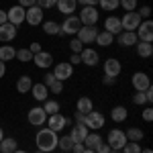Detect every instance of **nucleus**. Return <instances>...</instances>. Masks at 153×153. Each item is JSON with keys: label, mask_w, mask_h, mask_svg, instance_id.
<instances>
[{"label": "nucleus", "mask_w": 153, "mask_h": 153, "mask_svg": "<svg viewBox=\"0 0 153 153\" xmlns=\"http://www.w3.org/2000/svg\"><path fill=\"white\" fill-rule=\"evenodd\" d=\"M137 55L139 57H151L153 55V45L151 43H145V41H137Z\"/></svg>", "instance_id": "nucleus-30"}, {"label": "nucleus", "mask_w": 153, "mask_h": 153, "mask_svg": "<svg viewBox=\"0 0 153 153\" xmlns=\"http://www.w3.org/2000/svg\"><path fill=\"white\" fill-rule=\"evenodd\" d=\"M57 147L63 153L71 151V147H74V139H71L70 135H63V137H59V139H57Z\"/></svg>", "instance_id": "nucleus-33"}, {"label": "nucleus", "mask_w": 153, "mask_h": 153, "mask_svg": "<svg viewBox=\"0 0 153 153\" xmlns=\"http://www.w3.org/2000/svg\"><path fill=\"white\" fill-rule=\"evenodd\" d=\"M8 23V19H6V10H0V25Z\"/></svg>", "instance_id": "nucleus-56"}, {"label": "nucleus", "mask_w": 153, "mask_h": 153, "mask_svg": "<svg viewBox=\"0 0 153 153\" xmlns=\"http://www.w3.org/2000/svg\"><path fill=\"white\" fill-rule=\"evenodd\" d=\"M71 74H74V65H71L70 61H59L53 65V76L57 78L59 82H65V80H70Z\"/></svg>", "instance_id": "nucleus-7"}, {"label": "nucleus", "mask_w": 153, "mask_h": 153, "mask_svg": "<svg viewBox=\"0 0 153 153\" xmlns=\"http://www.w3.org/2000/svg\"><path fill=\"white\" fill-rule=\"evenodd\" d=\"M143 120H145V123H151L153 120V108L151 106H147V108L143 110Z\"/></svg>", "instance_id": "nucleus-44"}, {"label": "nucleus", "mask_w": 153, "mask_h": 153, "mask_svg": "<svg viewBox=\"0 0 153 153\" xmlns=\"http://www.w3.org/2000/svg\"><path fill=\"white\" fill-rule=\"evenodd\" d=\"M84 143H74V147H71V153H84Z\"/></svg>", "instance_id": "nucleus-51"}, {"label": "nucleus", "mask_w": 153, "mask_h": 153, "mask_svg": "<svg viewBox=\"0 0 153 153\" xmlns=\"http://www.w3.org/2000/svg\"><path fill=\"white\" fill-rule=\"evenodd\" d=\"M27 120H29V125H33V127H43V125L47 123V114H45L43 106H33V108L27 112Z\"/></svg>", "instance_id": "nucleus-4"}, {"label": "nucleus", "mask_w": 153, "mask_h": 153, "mask_svg": "<svg viewBox=\"0 0 153 153\" xmlns=\"http://www.w3.org/2000/svg\"><path fill=\"white\" fill-rule=\"evenodd\" d=\"M80 59H82V63L90 65V68H94V65H98V61H100V55H98V51H96V49L84 47L82 53H80Z\"/></svg>", "instance_id": "nucleus-17"}, {"label": "nucleus", "mask_w": 153, "mask_h": 153, "mask_svg": "<svg viewBox=\"0 0 153 153\" xmlns=\"http://www.w3.org/2000/svg\"><path fill=\"white\" fill-rule=\"evenodd\" d=\"M102 84H104V86H114V84H117V78H108V76H104V78H102Z\"/></svg>", "instance_id": "nucleus-53"}, {"label": "nucleus", "mask_w": 153, "mask_h": 153, "mask_svg": "<svg viewBox=\"0 0 153 153\" xmlns=\"http://www.w3.org/2000/svg\"><path fill=\"white\" fill-rule=\"evenodd\" d=\"M57 139H59V137H57V133H55V131L43 127V129L37 131L35 145H37V149H39V151L51 153V151H55V149H57Z\"/></svg>", "instance_id": "nucleus-1"}, {"label": "nucleus", "mask_w": 153, "mask_h": 153, "mask_svg": "<svg viewBox=\"0 0 153 153\" xmlns=\"http://www.w3.org/2000/svg\"><path fill=\"white\" fill-rule=\"evenodd\" d=\"M25 21L31 25V27H37V25L43 23V8H39V6H31V8H27L25 12Z\"/></svg>", "instance_id": "nucleus-14"}, {"label": "nucleus", "mask_w": 153, "mask_h": 153, "mask_svg": "<svg viewBox=\"0 0 153 153\" xmlns=\"http://www.w3.org/2000/svg\"><path fill=\"white\" fill-rule=\"evenodd\" d=\"M133 104H137V106H145L147 104L145 92H135V94H133Z\"/></svg>", "instance_id": "nucleus-41"}, {"label": "nucleus", "mask_w": 153, "mask_h": 153, "mask_svg": "<svg viewBox=\"0 0 153 153\" xmlns=\"http://www.w3.org/2000/svg\"><path fill=\"white\" fill-rule=\"evenodd\" d=\"M70 49H71V53H82V49H84V43L78 39V37H74L70 41Z\"/></svg>", "instance_id": "nucleus-39"}, {"label": "nucleus", "mask_w": 153, "mask_h": 153, "mask_svg": "<svg viewBox=\"0 0 153 153\" xmlns=\"http://www.w3.org/2000/svg\"><path fill=\"white\" fill-rule=\"evenodd\" d=\"M108 153H120V151H118V149H110Z\"/></svg>", "instance_id": "nucleus-62"}, {"label": "nucleus", "mask_w": 153, "mask_h": 153, "mask_svg": "<svg viewBox=\"0 0 153 153\" xmlns=\"http://www.w3.org/2000/svg\"><path fill=\"white\" fill-rule=\"evenodd\" d=\"M100 143H102V137L98 135V131H90L86 135V139H84V147L86 149H96Z\"/></svg>", "instance_id": "nucleus-25"}, {"label": "nucleus", "mask_w": 153, "mask_h": 153, "mask_svg": "<svg viewBox=\"0 0 153 153\" xmlns=\"http://www.w3.org/2000/svg\"><path fill=\"white\" fill-rule=\"evenodd\" d=\"M131 84H133L135 92H145L147 88H151V80L145 71H135L133 78H131Z\"/></svg>", "instance_id": "nucleus-9"}, {"label": "nucleus", "mask_w": 153, "mask_h": 153, "mask_svg": "<svg viewBox=\"0 0 153 153\" xmlns=\"http://www.w3.org/2000/svg\"><path fill=\"white\" fill-rule=\"evenodd\" d=\"M31 94H33V98H35L37 102H45L49 98V88L43 82H37V84H33V88H31Z\"/></svg>", "instance_id": "nucleus-19"}, {"label": "nucleus", "mask_w": 153, "mask_h": 153, "mask_svg": "<svg viewBox=\"0 0 153 153\" xmlns=\"http://www.w3.org/2000/svg\"><path fill=\"white\" fill-rule=\"evenodd\" d=\"M84 118H86V114H82V112L76 110V125H84Z\"/></svg>", "instance_id": "nucleus-55"}, {"label": "nucleus", "mask_w": 153, "mask_h": 153, "mask_svg": "<svg viewBox=\"0 0 153 153\" xmlns=\"http://www.w3.org/2000/svg\"><path fill=\"white\" fill-rule=\"evenodd\" d=\"M19 149V143L14 137H4L2 141H0V153H12Z\"/></svg>", "instance_id": "nucleus-27"}, {"label": "nucleus", "mask_w": 153, "mask_h": 153, "mask_svg": "<svg viewBox=\"0 0 153 153\" xmlns=\"http://www.w3.org/2000/svg\"><path fill=\"white\" fill-rule=\"evenodd\" d=\"M70 63H71V65H78V63H82V59H80V53H71V55H70Z\"/></svg>", "instance_id": "nucleus-50"}, {"label": "nucleus", "mask_w": 153, "mask_h": 153, "mask_svg": "<svg viewBox=\"0 0 153 153\" xmlns=\"http://www.w3.org/2000/svg\"><path fill=\"white\" fill-rule=\"evenodd\" d=\"M102 68H104V76H108V78H118L120 70H123V65H120V61L117 57H108Z\"/></svg>", "instance_id": "nucleus-15"}, {"label": "nucleus", "mask_w": 153, "mask_h": 153, "mask_svg": "<svg viewBox=\"0 0 153 153\" xmlns=\"http://www.w3.org/2000/svg\"><path fill=\"white\" fill-rule=\"evenodd\" d=\"M125 135H127V141H135V143H139L143 137H145V133H143L141 129H137V127H131Z\"/></svg>", "instance_id": "nucleus-34"}, {"label": "nucleus", "mask_w": 153, "mask_h": 153, "mask_svg": "<svg viewBox=\"0 0 153 153\" xmlns=\"http://www.w3.org/2000/svg\"><path fill=\"white\" fill-rule=\"evenodd\" d=\"M118 43L123 45V47H133V45H137V35H135V31H123V33H118Z\"/></svg>", "instance_id": "nucleus-21"}, {"label": "nucleus", "mask_w": 153, "mask_h": 153, "mask_svg": "<svg viewBox=\"0 0 153 153\" xmlns=\"http://www.w3.org/2000/svg\"><path fill=\"white\" fill-rule=\"evenodd\" d=\"M104 123H106V117L102 114V112H98V110H90V112L86 114V118H84V125L88 127V131L102 129Z\"/></svg>", "instance_id": "nucleus-3"}, {"label": "nucleus", "mask_w": 153, "mask_h": 153, "mask_svg": "<svg viewBox=\"0 0 153 153\" xmlns=\"http://www.w3.org/2000/svg\"><path fill=\"white\" fill-rule=\"evenodd\" d=\"M16 57V49L12 47V45H2L0 47V61H12V59Z\"/></svg>", "instance_id": "nucleus-32"}, {"label": "nucleus", "mask_w": 153, "mask_h": 153, "mask_svg": "<svg viewBox=\"0 0 153 153\" xmlns=\"http://www.w3.org/2000/svg\"><path fill=\"white\" fill-rule=\"evenodd\" d=\"M141 25V16H139V12H125L123 16H120V27H123V31H137V27Z\"/></svg>", "instance_id": "nucleus-5"}, {"label": "nucleus", "mask_w": 153, "mask_h": 153, "mask_svg": "<svg viewBox=\"0 0 153 153\" xmlns=\"http://www.w3.org/2000/svg\"><path fill=\"white\" fill-rule=\"evenodd\" d=\"M57 10L61 12V14H65V16H70V14H74L76 12V6H78V2L76 0H57Z\"/></svg>", "instance_id": "nucleus-24"}, {"label": "nucleus", "mask_w": 153, "mask_h": 153, "mask_svg": "<svg viewBox=\"0 0 153 153\" xmlns=\"http://www.w3.org/2000/svg\"><path fill=\"white\" fill-rule=\"evenodd\" d=\"M47 129L55 131V133H59V131H63L65 127H68V117H63L61 112H57V114H51V117H47Z\"/></svg>", "instance_id": "nucleus-12"}, {"label": "nucleus", "mask_w": 153, "mask_h": 153, "mask_svg": "<svg viewBox=\"0 0 153 153\" xmlns=\"http://www.w3.org/2000/svg\"><path fill=\"white\" fill-rule=\"evenodd\" d=\"M16 59L19 61H23V63H27V61H33V53L29 51V47H23L16 51Z\"/></svg>", "instance_id": "nucleus-37"}, {"label": "nucleus", "mask_w": 153, "mask_h": 153, "mask_svg": "<svg viewBox=\"0 0 153 153\" xmlns=\"http://www.w3.org/2000/svg\"><path fill=\"white\" fill-rule=\"evenodd\" d=\"M76 110L82 112V114H88L90 110H94V102H92V98H90V96H80L78 102H76Z\"/></svg>", "instance_id": "nucleus-23"}, {"label": "nucleus", "mask_w": 153, "mask_h": 153, "mask_svg": "<svg viewBox=\"0 0 153 153\" xmlns=\"http://www.w3.org/2000/svg\"><path fill=\"white\" fill-rule=\"evenodd\" d=\"M94 151H96V153H108V151H110V145L102 141V143H100V145H98V147L94 149Z\"/></svg>", "instance_id": "nucleus-47"}, {"label": "nucleus", "mask_w": 153, "mask_h": 153, "mask_svg": "<svg viewBox=\"0 0 153 153\" xmlns=\"http://www.w3.org/2000/svg\"><path fill=\"white\" fill-rule=\"evenodd\" d=\"M59 23H55V21H45L43 23V33L45 35H59Z\"/></svg>", "instance_id": "nucleus-35"}, {"label": "nucleus", "mask_w": 153, "mask_h": 153, "mask_svg": "<svg viewBox=\"0 0 153 153\" xmlns=\"http://www.w3.org/2000/svg\"><path fill=\"white\" fill-rule=\"evenodd\" d=\"M37 153H43V151H37Z\"/></svg>", "instance_id": "nucleus-63"}, {"label": "nucleus", "mask_w": 153, "mask_h": 153, "mask_svg": "<svg viewBox=\"0 0 153 153\" xmlns=\"http://www.w3.org/2000/svg\"><path fill=\"white\" fill-rule=\"evenodd\" d=\"M94 43H96V45H100V47H108V45L114 43V35H110L108 31H98Z\"/></svg>", "instance_id": "nucleus-28"}, {"label": "nucleus", "mask_w": 153, "mask_h": 153, "mask_svg": "<svg viewBox=\"0 0 153 153\" xmlns=\"http://www.w3.org/2000/svg\"><path fill=\"white\" fill-rule=\"evenodd\" d=\"M104 31H108L110 35H114L117 37L118 33H123V27H120V16H108L104 21Z\"/></svg>", "instance_id": "nucleus-20"}, {"label": "nucleus", "mask_w": 153, "mask_h": 153, "mask_svg": "<svg viewBox=\"0 0 153 153\" xmlns=\"http://www.w3.org/2000/svg\"><path fill=\"white\" fill-rule=\"evenodd\" d=\"M12 153H27L25 149H16V151H12Z\"/></svg>", "instance_id": "nucleus-61"}, {"label": "nucleus", "mask_w": 153, "mask_h": 153, "mask_svg": "<svg viewBox=\"0 0 153 153\" xmlns=\"http://www.w3.org/2000/svg\"><path fill=\"white\" fill-rule=\"evenodd\" d=\"M4 139V131H2V127H0V141Z\"/></svg>", "instance_id": "nucleus-58"}, {"label": "nucleus", "mask_w": 153, "mask_h": 153, "mask_svg": "<svg viewBox=\"0 0 153 153\" xmlns=\"http://www.w3.org/2000/svg\"><path fill=\"white\" fill-rule=\"evenodd\" d=\"M43 110H45V114L51 117V114H57L59 110H61V106H59L57 100H53V98H47L45 102H43Z\"/></svg>", "instance_id": "nucleus-31"}, {"label": "nucleus", "mask_w": 153, "mask_h": 153, "mask_svg": "<svg viewBox=\"0 0 153 153\" xmlns=\"http://www.w3.org/2000/svg\"><path fill=\"white\" fill-rule=\"evenodd\" d=\"M98 6L106 12H112L118 8V0H98Z\"/></svg>", "instance_id": "nucleus-36"}, {"label": "nucleus", "mask_w": 153, "mask_h": 153, "mask_svg": "<svg viewBox=\"0 0 153 153\" xmlns=\"http://www.w3.org/2000/svg\"><path fill=\"white\" fill-rule=\"evenodd\" d=\"M125 143H127V135H125V131L120 129H110L108 133V145H110V149H123L125 147Z\"/></svg>", "instance_id": "nucleus-10"}, {"label": "nucleus", "mask_w": 153, "mask_h": 153, "mask_svg": "<svg viewBox=\"0 0 153 153\" xmlns=\"http://www.w3.org/2000/svg\"><path fill=\"white\" fill-rule=\"evenodd\" d=\"M55 4H57V0H37V6L39 8H45V10L47 8H53Z\"/></svg>", "instance_id": "nucleus-43"}, {"label": "nucleus", "mask_w": 153, "mask_h": 153, "mask_svg": "<svg viewBox=\"0 0 153 153\" xmlns=\"http://www.w3.org/2000/svg\"><path fill=\"white\" fill-rule=\"evenodd\" d=\"M68 153H71V151H68Z\"/></svg>", "instance_id": "nucleus-64"}, {"label": "nucleus", "mask_w": 153, "mask_h": 153, "mask_svg": "<svg viewBox=\"0 0 153 153\" xmlns=\"http://www.w3.org/2000/svg\"><path fill=\"white\" fill-rule=\"evenodd\" d=\"M61 27V33L63 35H71L76 37V33L82 29V23H80V19L78 16H74V14H70V16H65V21L59 25Z\"/></svg>", "instance_id": "nucleus-6"}, {"label": "nucleus", "mask_w": 153, "mask_h": 153, "mask_svg": "<svg viewBox=\"0 0 153 153\" xmlns=\"http://www.w3.org/2000/svg\"><path fill=\"white\" fill-rule=\"evenodd\" d=\"M16 33H19V29L10 23H4L0 25V43H10L16 39Z\"/></svg>", "instance_id": "nucleus-16"}, {"label": "nucleus", "mask_w": 153, "mask_h": 153, "mask_svg": "<svg viewBox=\"0 0 153 153\" xmlns=\"http://www.w3.org/2000/svg\"><path fill=\"white\" fill-rule=\"evenodd\" d=\"M129 117V110L125 108V106H114L112 110H110V118H112V123H125Z\"/></svg>", "instance_id": "nucleus-26"}, {"label": "nucleus", "mask_w": 153, "mask_h": 153, "mask_svg": "<svg viewBox=\"0 0 153 153\" xmlns=\"http://www.w3.org/2000/svg\"><path fill=\"white\" fill-rule=\"evenodd\" d=\"M120 151H123V153H141V145L135 143V141H127V143H125V147H123Z\"/></svg>", "instance_id": "nucleus-38"}, {"label": "nucleus", "mask_w": 153, "mask_h": 153, "mask_svg": "<svg viewBox=\"0 0 153 153\" xmlns=\"http://www.w3.org/2000/svg\"><path fill=\"white\" fill-rule=\"evenodd\" d=\"M84 153H96L94 149H84Z\"/></svg>", "instance_id": "nucleus-59"}, {"label": "nucleus", "mask_w": 153, "mask_h": 153, "mask_svg": "<svg viewBox=\"0 0 153 153\" xmlns=\"http://www.w3.org/2000/svg\"><path fill=\"white\" fill-rule=\"evenodd\" d=\"M141 153H153L151 149H141Z\"/></svg>", "instance_id": "nucleus-60"}, {"label": "nucleus", "mask_w": 153, "mask_h": 153, "mask_svg": "<svg viewBox=\"0 0 153 153\" xmlns=\"http://www.w3.org/2000/svg\"><path fill=\"white\" fill-rule=\"evenodd\" d=\"M33 61H35L37 68H41V70H49L51 65H53V55L49 53V51H39L33 55Z\"/></svg>", "instance_id": "nucleus-18"}, {"label": "nucleus", "mask_w": 153, "mask_h": 153, "mask_svg": "<svg viewBox=\"0 0 153 153\" xmlns=\"http://www.w3.org/2000/svg\"><path fill=\"white\" fill-rule=\"evenodd\" d=\"M4 74H6V63L0 61V78H4Z\"/></svg>", "instance_id": "nucleus-57"}, {"label": "nucleus", "mask_w": 153, "mask_h": 153, "mask_svg": "<svg viewBox=\"0 0 153 153\" xmlns=\"http://www.w3.org/2000/svg\"><path fill=\"white\" fill-rule=\"evenodd\" d=\"M31 88H33V78L31 76H21L19 82H16V90L21 94H27V92H31Z\"/></svg>", "instance_id": "nucleus-29"}, {"label": "nucleus", "mask_w": 153, "mask_h": 153, "mask_svg": "<svg viewBox=\"0 0 153 153\" xmlns=\"http://www.w3.org/2000/svg\"><path fill=\"white\" fill-rule=\"evenodd\" d=\"M25 12H27V8H23V6H10V10H6V19H8V23L14 25V27H19V25L25 23Z\"/></svg>", "instance_id": "nucleus-11"}, {"label": "nucleus", "mask_w": 153, "mask_h": 153, "mask_svg": "<svg viewBox=\"0 0 153 153\" xmlns=\"http://www.w3.org/2000/svg\"><path fill=\"white\" fill-rule=\"evenodd\" d=\"M88 133H90V131H88L86 125H74V127H71L70 137L74 139V143H84V139H86Z\"/></svg>", "instance_id": "nucleus-22"}, {"label": "nucleus", "mask_w": 153, "mask_h": 153, "mask_svg": "<svg viewBox=\"0 0 153 153\" xmlns=\"http://www.w3.org/2000/svg\"><path fill=\"white\" fill-rule=\"evenodd\" d=\"M135 35L139 41H145V43H151L153 41V23L149 19H145L141 21V25L137 27V31H135Z\"/></svg>", "instance_id": "nucleus-8"}, {"label": "nucleus", "mask_w": 153, "mask_h": 153, "mask_svg": "<svg viewBox=\"0 0 153 153\" xmlns=\"http://www.w3.org/2000/svg\"><path fill=\"white\" fill-rule=\"evenodd\" d=\"M35 4H37V0H19V6H23V8H31Z\"/></svg>", "instance_id": "nucleus-48"}, {"label": "nucleus", "mask_w": 153, "mask_h": 153, "mask_svg": "<svg viewBox=\"0 0 153 153\" xmlns=\"http://www.w3.org/2000/svg\"><path fill=\"white\" fill-rule=\"evenodd\" d=\"M145 98H147V104L153 102V88H147V90H145Z\"/></svg>", "instance_id": "nucleus-54"}, {"label": "nucleus", "mask_w": 153, "mask_h": 153, "mask_svg": "<svg viewBox=\"0 0 153 153\" xmlns=\"http://www.w3.org/2000/svg\"><path fill=\"white\" fill-rule=\"evenodd\" d=\"M78 4H82V6H96L98 4V0H76Z\"/></svg>", "instance_id": "nucleus-52"}, {"label": "nucleus", "mask_w": 153, "mask_h": 153, "mask_svg": "<svg viewBox=\"0 0 153 153\" xmlns=\"http://www.w3.org/2000/svg\"><path fill=\"white\" fill-rule=\"evenodd\" d=\"M55 80H57V78H55V76H53V71H49V74H45V76H43V84H45V86H51V84L55 82Z\"/></svg>", "instance_id": "nucleus-46"}, {"label": "nucleus", "mask_w": 153, "mask_h": 153, "mask_svg": "<svg viewBox=\"0 0 153 153\" xmlns=\"http://www.w3.org/2000/svg\"><path fill=\"white\" fill-rule=\"evenodd\" d=\"M61 92H63V82L55 80V82L49 86V94H61Z\"/></svg>", "instance_id": "nucleus-42"}, {"label": "nucleus", "mask_w": 153, "mask_h": 153, "mask_svg": "<svg viewBox=\"0 0 153 153\" xmlns=\"http://www.w3.org/2000/svg\"><path fill=\"white\" fill-rule=\"evenodd\" d=\"M96 35H98V29H96V25L94 27H82L78 33H76V37L82 41L84 45H92L96 41Z\"/></svg>", "instance_id": "nucleus-13"}, {"label": "nucleus", "mask_w": 153, "mask_h": 153, "mask_svg": "<svg viewBox=\"0 0 153 153\" xmlns=\"http://www.w3.org/2000/svg\"><path fill=\"white\" fill-rule=\"evenodd\" d=\"M29 51H31V53H33V55H35V53H39V51H43V49H41V43H31V45H29Z\"/></svg>", "instance_id": "nucleus-49"}, {"label": "nucleus", "mask_w": 153, "mask_h": 153, "mask_svg": "<svg viewBox=\"0 0 153 153\" xmlns=\"http://www.w3.org/2000/svg\"><path fill=\"white\" fill-rule=\"evenodd\" d=\"M139 16H141V19H149V16H151V6L143 4V6H141V10H139Z\"/></svg>", "instance_id": "nucleus-45"}, {"label": "nucleus", "mask_w": 153, "mask_h": 153, "mask_svg": "<svg viewBox=\"0 0 153 153\" xmlns=\"http://www.w3.org/2000/svg\"><path fill=\"white\" fill-rule=\"evenodd\" d=\"M78 19H80L82 27H94V25L98 23V19H100V12H98L96 6H82Z\"/></svg>", "instance_id": "nucleus-2"}, {"label": "nucleus", "mask_w": 153, "mask_h": 153, "mask_svg": "<svg viewBox=\"0 0 153 153\" xmlns=\"http://www.w3.org/2000/svg\"><path fill=\"white\" fill-rule=\"evenodd\" d=\"M118 6H123L127 12H133L137 8V0H118Z\"/></svg>", "instance_id": "nucleus-40"}]
</instances>
